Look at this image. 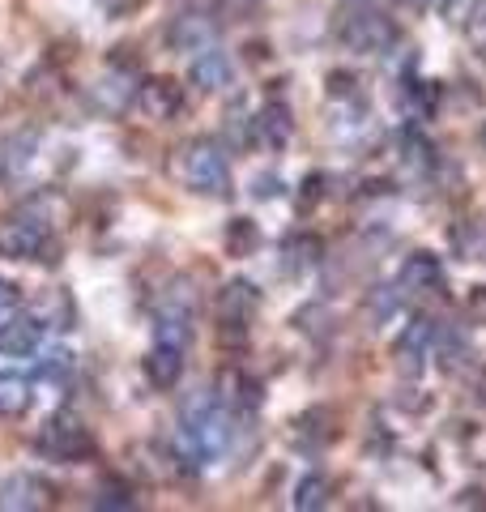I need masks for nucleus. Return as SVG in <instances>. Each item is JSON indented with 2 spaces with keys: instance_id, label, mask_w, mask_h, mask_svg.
Instances as JSON below:
<instances>
[{
  "instance_id": "nucleus-19",
  "label": "nucleus",
  "mask_w": 486,
  "mask_h": 512,
  "mask_svg": "<svg viewBox=\"0 0 486 512\" xmlns=\"http://www.w3.org/2000/svg\"><path fill=\"white\" fill-rule=\"evenodd\" d=\"M333 436H337V414L329 406H312V410H303L295 419V440L303 448H320V444H329Z\"/></svg>"
},
{
  "instance_id": "nucleus-1",
  "label": "nucleus",
  "mask_w": 486,
  "mask_h": 512,
  "mask_svg": "<svg viewBox=\"0 0 486 512\" xmlns=\"http://www.w3.org/2000/svg\"><path fill=\"white\" fill-rule=\"evenodd\" d=\"M180 427H184V453L197 461V466L218 461L226 453V444H231V410L209 393L188 397V406L180 414Z\"/></svg>"
},
{
  "instance_id": "nucleus-20",
  "label": "nucleus",
  "mask_w": 486,
  "mask_h": 512,
  "mask_svg": "<svg viewBox=\"0 0 486 512\" xmlns=\"http://www.w3.org/2000/svg\"><path fill=\"white\" fill-rule=\"evenodd\" d=\"M222 248H226V256L243 261V256H252L256 248H261V227H256L252 218H231L226 231H222Z\"/></svg>"
},
{
  "instance_id": "nucleus-12",
  "label": "nucleus",
  "mask_w": 486,
  "mask_h": 512,
  "mask_svg": "<svg viewBox=\"0 0 486 512\" xmlns=\"http://www.w3.org/2000/svg\"><path fill=\"white\" fill-rule=\"evenodd\" d=\"M231 77H235V64H231V56H226V52H218L214 43L201 47V56L192 60V69H188V82L197 90H205V94L226 90V86H231Z\"/></svg>"
},
{
  "instance_id": "nucleus-28",
  "label": "nucleus",
  "mask_w": 486,
  "mask_h": 512,
  "mask_svg": "<svg viewBox=\"0 0 486 512\" xmlns=\"http://www.w3.org/2000/svg\"><path fill=\"white\" fill-rule=\"evenodd\" d=\"M13 299H18V286L0 278V312H5V308H13Z\"/></svg>"
},
{
  "instance_id": "nucleus-30",
  "label": "nucleus",
  "mask_w": 486,
  "mask_h": 512,
  "mask_svg": "<svg viewBox=\"0 0 486 512\" xmlns=\"http://www.w3.org/2000/svg\"><path fill=\"white\" fill-rule=\"evenodd\" d=\"M482 146H486V128H482Z\"/></svg>"
},
{
  "instance_id": "nucleus-29",
  "label": "nucleus",
  "mask_w": 486,
  "mask_h": 512,
  "mask_svg": "<svg viewBox=\"0 0 486 512\" xmlns=\"http://www.w3.org/2000/svg\"><path fill=\"white\" fill-rule=\"evenodd\" d=\"M256 197H278V180H273V175L265 180L261 175V180H256Z\"/></svg>"
},
{
  "instance_id": "nucleus-7",
  "label": "nucleus",
  "mask_w": 486,
  "mask_h": 512,
  "mask_svg": "<svg viewBox=\"0 0 486 512\" xmlns=\"http://www.w3.org/2000/svg\"><path fill=\"white\" fill-rule=\"evenodd\" d=\"M393 291L401 299H423V295H440L444 291V265L435 252H410L397 269Z\"/></svg>"
},
{
  "instance_id": "nucleus-11",
  "label": "nucleus",
  "mask_w": 486,
  "mask_h": 512,
  "mask_svg": "<svg viewBox=\"0 0 486 512\" xmlns=\"http://www.w3.org/2000/svg\"><path fill=\"white\" fill-rule=\"evenodd\" d=\"M137 103L150 120H175L184 111V90H180V82H171V77H150V82L137 90Z\"/></svg>"
},
{
  "instance_id": "nucleus-16",
  "label": "nucleus",
  "mask_w": 486,
  "mask_h": 512,
  "mask_svg": "<svg viewBox=\"0 0 486 512\" xmlns=\"http://www.w3.org/2000/svg\"><path fill=\"white\" fill-rule=\"evenodd\" d=\"M39 333H43V325L30 312H13V316H5L0 320V355H30V350L39 346Z\"/></svg>"
},
{
  "instance_id": "nucleus-18",
  "label": "nucleus",
  "mask_w": 486,
  "mask_h": 512,
  "mask_svg": "<svg viewBox=\"0 0 486 512\" xmlns=\"http://www.w3.org/2000/svg\"><path fill=\"white\" fill-rule=\"evenodd\" d=\"M39 154V128H22V133H13L5 141V158H0V171H5V180H22L30 171Z\"/></svg>"
},
{
  "instance_id": "nucleus-2",
  "label": "nucleus",
  "mask_w": 486,
  "mask_h": 512,
  "mask_svg": "<svg viewBox=\"0 0 486 512\" xmlns=\"http://www.w3.org/2000/svg\"><path fill=\"white\" fill-rule=\"evenodd\" d=\"M337 39L359 56H380L397 43V26L380 5H354L342 18V26H337Z\"/></svg>"
},
{
  "instance_id": "nucleus-10",
  "label": "nucleus",
  "mask_w": 486,
  "mask_h": 512,
  "mask_svg": "<svg viewBox=\"0 0 486 512\" xmlns=\"http://www.w3.org/2000/svg\"><path fill=\"white\" fill-rule=\"evenodd\" d=\"M252 137H256V146H265V150H286L290 137H295V116H290V107L282 99H269L261 111H256Z\"/></svg>"
},
{
  "instance_id": "nucleus-26",
  "label": "nucleus",
  "mask_w": 486,
  "mask_h": 512,
  "mask_svg": "<svg viewBox=\"0 0 486 512\" xmlns=\"http://www.w3.org/2000/svg\"><path fill=\"white\" fill-rule=\"evenodd\" d=\"M329 94H333V99H354L359 90H354L350 73H329Z\"/></svg>"
},
{
  "instance_id": "nucleus-13",
  "label": "nucleus",
  "mask_w": 486,
  "mask_h": 512,
  "mask_svg": "<svg viewBox=\"0 0 486 512\" xmlns=\"http://www.w3.org/2000/svg\"><path fill=\"white\" fill-rule=\"evenodd\" d=\"M218 402L231 414H252L261 406V384L243 372V367H226L218 376Z\"/></svg>"
},
{
  "instance_id": "nucleus-24",
  "label": "nucleus",
  "mask_w": 486,
  "mask_h": 512,
  "mask_svg": "<svg viewBox=\"0 0 486 512\" xmlns=\"http://www.w3.org/2000/svg\"><path fill=\"white\" fill-rule=\"evenodd\" d=\"M324 184H329V180H324V175H320V171H312V175H307V180L299 184V197H295V205H299V214H312V210H316V205L324 201Z\"/></svg>"
},
{
  "instance_id": "nucleus-25",
  "label": "nucleus",
  "mask_w": 486,
  "mask_h": 512,
  "mask_svg": "<svg viewBox=\"0 0 486 512\" xmlns=\"http://www.w3.org/2000/svg\"><path fill=\"white\" fill-rule=\"evenodd\" d=\"M465 320H469V325H486V286H474V291H469Z\"/></svg>"
},
{
  "instance_id": "nucleus-14",
  "label": "nucleus",
  "mask_w": 486,
  "mask_h": 512,
  "mask_svg": "<svg viewBox=\"0 0 486 512\" xmlns=\"http://www.w3.org/2000/svg\"><path fill=\"white\" fill-rule=\"evenodd\" d=\"M184 376V346H171V342H154L150 355H145V380L154 389H175Z\"/></svg>"
},
{
  "instance_id": "nucleus-4",
  "label": "nucleus",
  "mask_w": 486,
  "mask_h": 512,
  "mask_svg": "<svg viewBox=\"0 0 486 512\" xmlns=\"http://www.w3.org/2000/svg\"><path fill=\"white\" fill-rule=\"evenodd\" d=\"M440 333H444V325H440V320H431V316L410 320V325L401 329L397 346H393V367H397V376H405V380H418V376H423L427 363L435 359Z\"/></svg>"
},
{
  "instance_id": "nucleus-21",
  "label": "nucleus",
  "mask_w": 486,
  "mask_h": 512,
  "mask_svg": "<svg viewBox=\"0 0 486 512\" xmlns=\"http://www.w3.org/2000/svg\"><path fill=\"white\" fill-rule=\"evenodd\" d=\"M30 410V380L18 372H0V419H22Z\"/></svg>"
},
{
  "instance_id": "nucleus-15",
  "label": "nucleus",
  "mask_w": 486,
  "mask_h": 512,
  "mask_svg": "<svg viewBox=\"0 0 486 512\" xmlns=\"http://www.w3.org/2000/svg\"><path fill=\"white\" fill-rule=\"evenodd\" d=\"M324 261V239L312 235V231H295V235H286V244H282V269L290 278H303L307 269H316Z\"/></svg>"
},
{
  "instance_id": "nucleus-5",
  "label": "nucleus",
  "mask_w": 486,
  "mask_h": 512,
  "mask_svg": "<svg viewBox=\"0 0 486 512\" xmlns=\"http://www.w3.org/2000/svg\"><path fill=\"white\" fill-rule=\"evenodd\" d=\"M256 308H261V291H256L248 278L226 282L222 291H218V303H214V312H218V338L239 346L243 338H248V325H252Z\"/></svg>"
},
{
  "instance_id": "nucleus-27",
  "label": "nucleus",
  "mask_w": 486,
  "mask_h": 512,
  "mask_svg": "<svg viewBox=\"0 0 486 512\" xmlns=\"http://www.w3.org/2000/svg\"><path fill=\"white\" fill-rule=\"evenodd\" d=\"M69 359H73V355H69V350H56V355H52V359H47V363L39 367V372H43V376H64V372H69V367H73Z\"/></svg>"
},
{
  "instance_id": "nucleus-8",
  "label": "nucleus",
  "mask_w": 486,
  "mask_h": 512,
  "mask_svg": "<svg viewBox=\"0 0 486 512\" xmlns=\"http://www.w3.org/2000/svg\"><path fill=\"white\" fill-rule=\"evenodd\" d=\"M47 244V231L26 214H5L0 218V256L9 261H35Z\"/></svg>"
},
{
  "instance_id": "nucleus-17",
  "label": "nucleus",
  "mask_w": 486,
  "mask_h": 512,
  "mask_svg": "<svg viewBox=\"0 0 486 512\" xmlns=\"http://www.w3.org/2000/svg\"><path fill=\"white\" fill-rule=\"evenodd\" d=\"M47 495H52V491H47L43 487V478H35V474H9L5 478V483H0V508H43L47 504Z\"/></svg>"
},
{
  "instance_id": "nucleus-23",
  "label": "nucleus",
  "mask_w": 486,
  "mask_h": 512,
  "mask_svg": "<svg viewBox=\"0 0 486 512\" xmlns=\"http://www.w3.org/2000/svg\"><path fill=\"white\" fill-rule=\"evenodd\" d=\"M465 39H469V47H474V52L486 60V0H474V9H469Z\"/></svg>"
},
{
  "instance_id": "nucleus-9",
  "label": "nucleus",
  "mask_w": 486,
  "mask_h": 512,
  "mask_svg": "<svg viewBox=\"0 0 486 512\" xmlns=\"http://www.w3.org/2000/svg\"><path fill=\"white\" fill-rule=\"evenodd\" d=\"M214 39H218V22L209 9H184V13H175L167 26V43L175 52H201V47H209Z\"/></svg>"
},
{
  "instance_id": "nucleus-6",
  "label": "nucleus",
  "mask_w": 486,
  "mask_h": 512,
  "mask_svg": "<svg viewBox=\"0 0 486 512\" xmlns=\"http://www.w3.org/2000/svg\"><path fill=\"white\" fill-rule=\"evenodd\" d=\"M39 453H47L52 461H64V466H73V461H81V457L94 453V440H90L86 423L73 419L69 410H60V414H52V419L43 423V431H39Z\"/></svg>"
},
{
  "instance_id": "nucleus-22",
  "label": "nucleus",
  "mask_w": 486,
  "mask_h": 512,
  "mask_svg": "<svg viewBox=\"0 0 486 512\" xmlns=\"http://www.w3.org/2000/svg\"><path fill=\"white\" fill-rule=\"evenodd\" d=\"M329 478L324 474H307V478H299V487H295V508L299 512H316V508H324L329 504Z\"/></svg>"
},
{
  "instance_id": "nucleus-3",
  "label": "nucleus",
  "mask_w": 486,
  "mask_h": 512,
  "mask_svg": "<svg viewBox=\"0 0 486 512\" xmlns=\"http://www.w3.org/2000/svg\"><path fill=\"white\" fill-rule=\"evenodd\" d=\"M184 180L201 197H231V163L218 141L197 137L184 146Z\"/></svg>"
}]
</instances>
